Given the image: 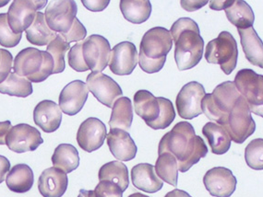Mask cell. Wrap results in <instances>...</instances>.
I'll return each instance as SVG.
<instances>
[{"label": "cell", "instance_id": "43", "mask_svg": "<svg viewBox=\"0 0 263 197\" xmlns=\"http://www.w3.org/2000/svg\"><path fill=\"white\" fill-rule=\"evenodd\" d=\"M208 4V1H181L180 5L182 8L186 11H195L203 8L205 5Z\"/></svg>", "mask_w": 263, "mask_h": 197}, {"label": "cell", "instance_id": "45", "mask_svg": "<svg viewBox=\"0 0 263 197\" xmlns=\"http://www.w3.org/2000/svg\"><path fill=\"white\" fill-rule=\"evenodd\" d=\"M11 128V123L9 121L0 122V145L6 144V136Z\"/></svg>", "mask_w": 263, "mask_h": 197}, {"label": "cell", "instance_id": "28", "mask_svg": "<svg viewBox=\"0 0 263 197\" xmlns=\"http://www.w3.org/2000/svg\"><path fill=\"white\" fill-rule=\"evenodd\" d=\"M224 11L228 21L237 29L243 30L253 27L254 12L245 1H231L230 5L224 9Z\"/></svg>", "mask_w": 263, "mask_h": 197}, {"label": "cell", "instance_id": "27", "mask_svg": "<svg viewBox=\"0 0 263 197\" xmlns=\"http://www.w3.org/2000/svg\"><path fill=\"white\" fill-rule=\"evenodd\" d=\"M202 134L209 142L212 152L216 155L227 153L231 147V139L224 127L213 122L207 123L202 128Z\"/></svg>", "mask_w": 263, "mask_h": 197}, {"label": "cell", "instance_id": "7", "mask_svg": "<svg viewBox=\"0 0 263 197\" xmlns=\"http://www.w3.org/2000/svg\"><path fill=\"white\" fill-rule=\"evenodd\" d=\"M237 58V44L230 32H221L216 39L209 42L206 46V61L210 64L219 65L226 75H230L235 70Z\"/></svg>", "mask_w": 263, "mask_h": 197}, {"label": "cell", "instance_id": "44", "mask_svg": "<svg viewBox=\"0 0 263 197\" xmlns=\"http://www.w3.org/2000/svg\"><path fill=\"white\" fill-rule=\"evenodd\" d=\"M10 170V163L7 157L0 155V184L6 180V174Z\"/></svg>", "mask_w": 263, "mask_h": 197}, {"label": "cell", "instance_id": "47", "mask_svg": "<svg viewBox=\"0 0 263 197\" xmlns=\"http://www.w3.org/2000/svg\"><path fill=\"white\" fill-rule=\"evenodd\" d=\"M164 197H192L190 193H186L183 190H178V189H175L171 192L166 193Z\"/></svg>", "mask_w": 263, "mask_h": 197}, {"label": "cell", "instance_id": "1", "mask_svg": "<svg viewBox=\"0 0 263 197\" xmlns=\"http://www.w3.org/2000/svg\"><path fill=\"white\" fill-rule=\"evenodd\" d=\"M163 152L172 154L177 160L178 170L186 172L200 159L206 157L208 148L204 140L196 134L192 125L184 121L177 123L160 140L159 155Z\"/></svg>", "mask_w": 263, "mask_h": 197}, {"label": "cell", "instance_id": "3", "mask_svg": "<svg viewBox=\"0 0 263 197\" xmlns=\"http://www.w3.org/2000/svg\"><path fill=\"white\" fill-rule=\"evenodd\" d=\"M172 46V36L167 29L155 27L149 30L142 37L140 45L139 65L141 69L148 74L160 71Z\"/></svg>", "mask_w": 263, "mask_h": 197}, {"label": "cell", "instance_id": "21", "mask_svg": "<svg viewBox=\"0 0 263 197\" xmlns=\"http://www.w3.org/2000/svg\"><path fill=\"white\" fill-rule=\"evenodd\" d=\"M33 121L46 133L58 130L62 121V112L54 102L45 100L37 104L33 111Z\"/></svg>", "mask_w": 263, "mask_h": 197}, {"label": "cell", "instance_id": "31", "mask_svg": "<svg viewBox=\"0 0 263 197\" xmlns=\"http://www.w3.org/2000/svg\"><path fill=\"white\" fill-rule=\"evenodd\" d=\"M120 10L124 18L129 23L141 24L150 18L152 13V4L150 1H133L122 0L120 1Z\"/></svg>", "mask_w": 263, "mask_h": 197}, {"label": "cell", "instance_id": "5", "mask_svg": "<svg viewBox=\"0 0 263 197\" xmlns=\"http://www.w3.org/2000/svg\"><path fill=\"white\" fill-rule=\"evenodd\" d=\"M13 70L15 74L30 82L40 83L53 74L54 61L46 51L28 47L16 55Z\"/></svg>", "mask_w": 263, "mask_h": 197}, {"label": "cell", "instance_id": "10", "mask_svg": "<svg viewBox=\"0 0 263 197\" xmlns=\"http://www.w3.org/2000/svg\"><path fill=\"white\" fill-rule=\"evenodd\" d=\"M77 11L75 1H51L45 12L46 24L55 33H66L72 26Z\"/></svg>", "mask_w": 263, "mask_h": 197}, {"label": "cell", "instance_id": "14", "mask_svg": "<svg viewBox=\"0 0 263 197\" xmlns=\"http://www.w3.org/2000/svg\"><path fill=\"white\" fill-rule=\"evenodd\" d=\"M43 143L41 133L27 124L11 126L6 136V145L11 151L16 153L34 151Z\"/></svg>", "mask_w": 263, "mask_h": 197}, {"label": "cell", "instance_id": "4", "mask_svg": "<svg viewBox=\"0 0 263 197\" xmlns=\"http://www.w3.org/2000/svg\"><path fill=\"white\" fill-rule=\"evenodd\" d=\"M135 112L151 128L165 129L176 118L175 108L170 100L156 98L150 91L141 90L134 95Z\"/></svg>", "mask_w": 263, "mask_h": 197}, {"label": "cell", "instance_id": "50", "mask_svg": "<svg viewBox=\"0 0 263 197\" xmlns=\"http://www.w3.org/2000/svg\"><path fill=\"white\" fill-rule=\"evenodd\" d=\"M9 3V1H0V8L4 7L5 5H7Z\"/></svg>", "mask_w": 263, "mask_h": 197}, {"label": "cell", "instance_id": "42", "mask_svg": "<svg viewBox=\"0 0 263 197\" xmlns=\"http://www.w3.org/2000/svg\"><path fill=\"white\" fill-rule=\"evenodd\" d=\"M83 6L86 8L87 9L91 10V11H103L104 9L107 8L110 1L106 0V1H85L83 0L82 1Z\"/></svg>", "mask_w": 263, "mask_h": 197}, {"label": "cell", "instance_id": "12", "mask_svg": "<svg viewBox=\"0 0 263 197\" xmlns=\"http://www.w3.org/2000/svg\"><path fill=\"white\" fill-rule=\"evenodd\" d=\"M47 1H13L9 11L8 23L15 34H22L31 26L38 10L43 9Z\"/></svg>", "mask_w": 263, "mask_h": 197}, {"label": "cell", "instance_id": "34", "mask_svg": "<svg viewBox=\"0 0 263 197\" xmlns=\"http://www.w3.org/2000/svg\"><path fill=\"white\" fill-rule=\"evenodd\" d=\"M0 93L26 98L32 93V82L25 77L18 76L14 72H10L6 81L0 84Z\"/></svg>", "mask_w": 263, "mask_h": 197}, {"label": "cell", "instance_id": "17", "mask_svg": "<svg viewBox=\"0 0 263 197\" xmlns=\"http://www.w3.org/2000/svg\"><path fill=\"white\" fill-rule=\"evenodd\" d=\"M203 184L212 196L230 197L236 191L237 181L229 169L215 167L206 172Z\"/></svg>", "mask_w": 263, "mask_h": 197}, {"label": "cell", "instance_id": "37", "mask_svg": "<svg viewBox=\"0 0 263 197\" xmlns=\"http://www.w3.org/2000/svg\"><path fill=\"white\" fill-rule=\"evenodd\" d=\"M22 34H15L9 28L8 16L0 13V45L6 48H13L22 40Z\"/></svg>", "mask_w": 263, "mask_h": 197}, {"label": "cell", "instance_id": "51", "mask_svg": "<svg viewBox=\"0 0 263 197\" xmlns=\"http://www.w3.org/2000/svg\"><path fill=\"white\" fill-rule=\"evenodd\" d=\"M0 60H1V54H0Z\"/></svg>", "mask_w": 263, "mask_h": 197}, {"label": "cell", "instance_id": "49", "mask_svg": "<svg viewBox=\"0 0 263 197\" xmlns=\"http://www.w3.org/2000/svg\"><path fill=\"white\" fill-rule=\"evenodd\" d=\"M127 197H149L148 195H145V194H142V193H132V194H130L129 196Z\"/></svg>", "mask_w": 263, "mask_h": 197}, {"label": "cell", "instance_id": "41", "mask_svg": "<svg viewBox=\"0 0 263 197\" xmlns=\"http://www.w3.org/2000/svg\"><path fill=\"white\" fill-rule=\"evenodd\" d=\"M1 60H0V84L6 81L12 68L13 56L8 50L0 49Z\"/></svg>", "mask_w": 263, "mask_h": 197}, {"label": "cell", "instance_id": "29", "mask_svg": "<svg viewBox=\"0 0 263 197\" xmlns=\"http://www.w3.org/2000/svg\"><path fill=\"white\" fill-rule=\"evenodd\" d=\"M26 37L30 44L38 46H45L50 44L58 36L55 32L47 26L45 18V14L37 12L31 26L25 31Z\"/></svg>", "mask_w": 263, "mask_h": 197}, {"label": "cell", "instance_id": "23", "mask_svg": "<svg viewBox=\"0 0 263 197\" xmlns=\"http://www.w3.org/2000/svg\"><path fill=\"white\" fill-rule=\"evenodd\" d=\"M132 184L137 189L145 193H157L163 188V182L159 179L155 166L149 163H141L132 170Z\"/></svg>", "mask_w": 263, "mask_h": 197}, {"label": "cell", "instance_id": "39", "mask_svg": "<svg viewBox=\"0 0 263 197\" xmlns=\"http://www.w3.org/2000/svg\"><path fill=\"white\" fill-rule=\"evenodd\" d=\"M59 35L61 36L63 38V40L68 44H70L73 42L79 43V42H82L86 38L87 31L85 27L83 26V24L76 18L73 22L72 26L70 28V30L68 32L61 33Z\"/></svg>", "mask_w": 263, "mask_h": 197}, {"label": "cell", "instance_id": "9", "mask_svg": "<svg viewBox=\"0 0 263 197\" xmlns=\"http://www.w3.org/2000/svg\"><path fill=\"white\" fill-rule=\"evenodd\" d=\"M235 143L243 144L256 130V123L244 98L240 96L229 113L227 125L223 126Z\"/></svg>", "mask_w": 263, "mask_h": 197}, {"label": "cell", "instance_id": "48", "mask_svg": "<svg viewBox=\"0 0 263 197\" xmlns=\"http://www.w3.org/2000/svg\"><path fill=\"white\" fill-rule=\"evenodd\" d=\"M78 197H96L93 191H87V190H81Z\"/></svg>", "mask_w": 263, "mask_h": 197}, {"label": "cell", "instance_id": "26", "mask_svg": "<svg viewBox=\"0 0 263 197\" xmlns=\"http://www.w3.org/2000/svg\"><path fill=\"white\" fill-rule=\"evenodd\" d=\"M133 121V109L130 98L120 97L113 105V110L109 120L111 129H121L127 131L130 129Z\"/></svg>", "mask_w": 263, "mask_h": 197}, {"label": "cell", "instance_id": "40", "mask_svg": "<svg viewBox=\"0 0 263 197\" xmlns=\"http://www.w3.org/2000/svg\"><path fill=\"white\" fill-rule=\"evenodd\" d=\"M96 197H123L120 187L109 181H101L93 191Z\"/></svg>", "mask_w": 263, "mask_h": 197}, {"label": "cell", "instance_id": "13", "mask_svg": "<svg viewBox=\"0 0 263 197\" xmlns=\"http://www.w3.org/2000/svg\"><path fill=\"white\" fill-rule=\"evenodd\" d=\"M204 87L197 81L186 83L177 94V112L182 119L191 120L201 113V101L204 97Z\"/></svg>", "mask_w": 263, "mask_h": 197}, {"label": "cell", "instance_id": "6", "mask_svg": "<svg viewBox=\"0 0 263 197\" xmlns=\"http://www.w3.org/2000/svg\"><path fill=\"white\" fill-rule=\"evenodd\" d=\"M240 96L233 81L222 82L213 90V93L205 94L201 101V111L211 121L224 126Z\"/></svg>", "mask_w": 263, "mask_h": 197}, {"label": "cell", "instance_id": "8", "mask_svg": "<svg viewBox=\"0 0 263 197\" xmlns=\"http://www.w3.org/2000/svg\"><path fill=\"white\" fill-rule=\"evenodd\" d=\"M236 90L244 98L250 112L263 116V76L252 69L237 72L234 81Z\"/></svg>", "mask_w": 263, "mask_h": 197}, {"label": "cell", "instance_id": "33", "mask_svg": "<svg viewBox=\"0 0 263 197\" xmlns=\"http://www.w3.org/2000/svg\"><path fill=\"white\" fill-rule=\"evenodd\" d=\"M155 170L159 179L174 187H177L178 167L177 160L172 154L168 152L160 154L155 163Z\"/></svg>", "mask_w": 263, "mask_h": 197}, {"label": "cell", "instance_id": "11", "mask_svg": "<svg viewBox=\"0 0 263 197\" xmlns=\"http://www.w3.org/2000/svg\"><path fill=\"white\" fill-rule=\"evenodd\" d=\"M111 47L107 39L92 34L83 41L82 55L89 70L102 73L108 66Z\"/></svg>", "mask_w": 263, "mask_h": 197}, {"label": "cell", "instance_id": "19", "mask_svg": "<svg viewBox=\"0 0 263 197\" xmlns=\"http://www.w3.org/2000/svg\"><path fill=\"white\" fill-rule=\"evenodd\" d=\"M89 90L86 83L74 81L64 88L59 95V108L61 112L70 116L82 111L87 102Z\"/></svg>", "mask_w": 263, "mask_h": 197}, {"label": "cell", "instance_id": "20", "mask_svg": "<svg viewBox=\"0 0 263 197\" xmlns=\"http://www.w3.org/2000/svg\"><path fill=\"white\" fill-rule=\"evenodd\" d=\"M106 137L109 149L117 160L129 162L135 159L138 148L127 132L121 129H110Z\"/></svg>", "mask_w": 263, "mask_h": 197}, {"label": "cell", "instance_id": "46", "mask_svg": "<svg viewBox=\"0 0 263 197\" xmlns=\"http://www.w3.org/2000/svg\"><path fill=\"white\" fill-rule=\"evenodd\" d=\"M231 1H211L210 7L213 10H222L228 7Z\"/></svg>", "mask_w": 263, "mask_h": 197}, {"label": "cell", "instance_id": "18", "mask_svg": "<svg viewBox=\"0 0 263 197\" xmlns=\"http://www.w3.org/2000/svg\"><path fill=\"white\" fill-rule=\"evenodd\" d=\"M107 130L105 124L96 117H90L82 122L77 133L80 148L86 152H93L104 145Z\"/></svg>", "mask_w": 263, "mask_h": 197}, {"label": "cell", "instance_id": "24", "mask_svg": "<svg viewBox=\"0 0 263 197\" xmlns=\"http://www.w3.org/2000/svg\"><path fill=\"white\" fill-rule=\"evenodd\" d=\"M240 44L245 53L246 58L256 67L263 68V45L253 27L238 29Z\"/></svg>", "mask_w": 263, "mask_h": 197}, {"label": "cell", "instance_id": "30", "mask_svg": "<svg viewBox=\"0 0 263 197\" xmlns=\"http://www.w3.org/2000/svg\"><path fill=\"white\" fill-rule=\"evenodd\" d=\"M52 162L54 168L62 170L66 174L72 172L80 165L77 148L70 144H60L54 149Z\"/></svg>", "mask_w": 263, "mask_h": 197}, {"label": "cell", "instance_id": "22", "mask_svg": "<svg viewBox=\"0 0 263 197\" xmlns=\"http://www.w3.org/2000/svg\"><path fill=\"white\" fill-rule=\"evenodd\" d=\"M67 174L57 168H48L38 180V189L44 197H62L68 189Z\"/></svg>", "mask_w": 263, "mask_h": 197}, {"label": "cell", "instance_id": "36", "mask_svg": "<svg viewBox=\"0 0 263 197\" xmlns=\"http://www.w3.org/2000/svg\"><path fill=\"white\" fill-rule=\"evenodd\" d=\"M245 160L248 166L256 170L263 169V139L250 141L245 149Z\"/></svg>", "mask_w": 263, "mask_h": 197}, {"label": "cell", "instance_id": "35", "mask_svg": "<svg viewBox=\"0 0 263 197\" xmlns=\"http://www.w3.org/2000/svg\"><path fill=\"white\" fill-rule=\"evenodd\" d=\"M70 49V45L63 40L61 36L58 34L54 40L47 45L46 52L50 54L54 61L53 74L62 73L65 70V54Z\"/></svg>", "mask_w": 263, "mask_h": 197}, {"label": "cell", "instance_id": "32", "mask_svg": "<svg viewBox=\"0 0 263 197\" xmlns=\"http://www.w3.org/2000/svg\"><path fill=\"white\" fill-rule=\"evenodd\" d=\"M99 180L109 181L118 185L125 192L129 185L127 166L120 162H110L101 167Z\"/></svg>", "mask_w": 263, "mask_h": 197}, {"label": "cell", "instance_id": "15", "mask_svg": "<svg viewBox=\"0 0 263 197\" xmlns=\"http://www.w3.org/2000/svg\"><path fill=\"white\" fill-rule=\"evenodd\" d=\"M87 88L98 102L106 107L113 108L114 103L122 97L123 91L112 77L98 72H91L87 76Z\"/></svg>", "mask_w": 263, "mask_h": 197}, {"label": "cell", "instance_id": "25", "mask_svg": "<svg viewBox=\"0 0 263 197\" xmlns=\"http://www.w3.org/2000/svg\"><path fill=\"white\" fill-rule=\"evenodd\" d=\"M34 176L32 169L26 164H17L9 170L6 178L8 188L17 193H27L33 185Z\"/></svg>", "mask_w": 263, "mask_h": 197}, {"label": "cell", "instance_id": "38", "mask_svg": "<svg viewBox=\"0 0 263 197\" xmlns=\"http://www.w3.org/2000/svg\"><path fill=\"white\" fill-rule=\"evenodd\" d=\"M82 45H83V41L73 45L72 47L69 49L68 54L69 67L77 72H85L89 70L82 55Z\"/></svg>", "mask_w": 263, "mask_h": 197}, {"label": "cell", "instance_id": "16", "mask_svg": "<svg viewBox=\"0 0 263 197\" xmlns=\"http://www.w3.org/2000/svg\"><path fill=\"white\" fill-rule=\"evenodd\" d=\"M139 63L136 46L130 42H122L111 50L109 58L110 70L118 76H128Z\"/></svg>", "mask_w": 263, "mask_h": 197}, {"label": "cell", "instance_id": "2", "mask_svg": "<svg viewBox=\"0 0 263 197\" xmlns=\"http://www.w3.org/2000/svg\"><path fill=\"white\" fill-rule=\"evenodd\" d=\"M169 32L176 45L175 60L178 69L184 71L196 67L202 58L204 41L195 21L179 18Z\"/></svg>", "mask_w": 263, "mask_h": 197}]
</instances>
